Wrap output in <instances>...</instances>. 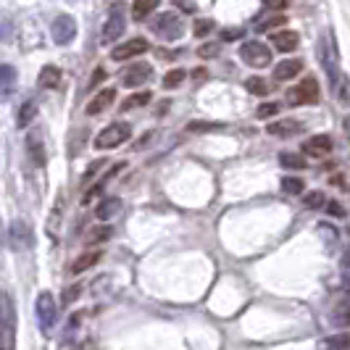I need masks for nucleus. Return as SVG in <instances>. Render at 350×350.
I'll use <instances>...</instances> for the list:
<instances>
[{
	"label": "nucleus",
	"mask_w": 350,
	"mask_h": 350,
	"mask_svg": "<svg viewBox=\"0 0 350 350\" xmlns=\"http://www.w3.org/2000/svg\"><path fill=\"white\" fill-rule=\"evenodd\" d=\"M129 137H132V126H129L126 122H113V124H108L105 129L98 132L95 148H98V150H113V148L124 145Z\"/></svg>",
	"instance_id": "nucleus-1"
},
{
	"label": "nucleus",
	"mask_w": 350,
	"mask_h": 350,
	"mask_svg": "<svg viewBox=\"0 0 350 350\" xmlns=\"http://www.w3.org/2000/svg\"><path fill=\"white\" fill-rule=\"evenodd\" d=\"M316 53H319V61H321V66H324V71H327V77H329L332 90H334L337 88V82H340V69H337V48H334V40L329 32H324V35L319 37Z\"/></svg>",
	"instance_id": "nucleus-2"
},
{
	"label": "nucleus",
	"mask_w": 350,
	"mask_h": 350,
	"mask_svg": "<svg viewBox=\"0 0 350 350\" xmlns=\"http://www.w3.org/2000/svg\"><path fill=\"white\" fill-rule=\"evenodd\" d=\"M0 306H3V314H0V342H3V350H14V340H16V316H14V303H11V295H8V293H3Z\"/></svg>",
	"instance_id": "nucleus-3"
},
{
	"label": "nucleus",
	"mask_w": 350,
	"mask_h": 350,
	"mask_svg": "<svg viewBox=\"0 0 350 350\" xmlns=\"http://www.w3.org/2000/svg\"><path fill=\"white\" fill-rule=\"evenodd\" d=\"M240 58L245 61L247 66H253V69H266V66H271V51H269V45H263L258 40H247L240 45Z\"/></svg>",
	"instance_id": "nucleus-4"
},
{
	"label": "nucleus",
	"mask_w": 350,
	"mask_h": 350,
	"mask_svg": "<svg viewBox=\"0 0 350 350\" xmlns=\"http://www.w3.org/2000/svg\"><path fill=\"white\" fill-rule=\"evenodd\" d=\"M319 95H321V90H319V82H316L314 77H306V79L298 82L295 88L287 90V100H290V105H311L319 100Z\"/></svg>",
	"instance_id": "nucleus-5"
},
{
	"label": "nucleus",
	"mask_w": 350,
	"mask_h": 350,
	"mask_svg": "<svg viewBox=\"0 0 350 350\" xmlns=\"http://www.w3.org/2000/svg\"><path fill=\"white\" fill-rule=\"evenodd\" d=\"M150 29H153V35H158L161 40H179L182 32H185V24H182V18L176 16V14H161V16L153 18V24H150Z\"/></svg>",
	"instance_id": "nucleus-6"
},
{
	"label": "nucleus",
	"mask_w": 350,
	"mask_h": 350,
	"mask_svg": "<svg viewBox=\"0 0 350 350\" xmlns=\"http://www.w3.org/2000/svg\"><path fill=\"white\" fill-rule=\"evenodd\" d=\"M150 79H153V66L145 64V61H135V64H129L119 71V82L124 88H140Z\"/></svg>",
	"instance_id": "nucleus-7"
},
{
	"label": "nucleus",
	"mask_w": 350,
	"mask_h": 350,
	"mask_svg": "<svg viewBox=\"0 0 350 350\" xmlns=\"http://www.w3.org/2000/svg\"><path fill=\"white\" fill-rule=\"evenodd\" d=\"M124 29H126V16H124L122 5H113L108 11V18L103 24V32H100V42L108 45V42H116L119 37H124Z\"/></svg>",
	"instance_id": "nucleus-8"
},
{
	"label": "nucleus",
	"mask_w": 350,
	"mask_h": 350,
	"mask_svg": "<svg viewBox=\"0 0 350 350\" xmlns=\"http://www.w3.org/2000/svg\"><path fill=\"white\" fill-rule=\"evenodd\" d=\"M51 35L55 45H64V48L71 45L74 37H77V21H74V16H69V14L55 16V21L51 24Z\"/></svg>",
	"instance_id": "nucleus-9"
},
{
	"label": "nucleus",
	"mask_w": 350,
	"mask_h": 350,
	"mask_svg": "<svg viewBox=\"0 0 350 350\" xmlns=\"http://www.w3.org/2000/svg\"><path fill=\"white\" fill-rule=\"evenodd\" d=\"M35 314H37V324L42 332H51L53 324H55V300H53L51 293H40L35 300Z\"/></svg>",
	"instance_id": "nucleus-10"
},
{
	"label": "nucleus",
	"mask_w": 350,
	"mask_h": 350,
	"mask_svg": "<svg viewBox=\"0 0 350 350\" xmlns=\"http://www.w3.org/2000/svg\"><path fill=\"white\" fill-rule=\"evenodd\" d=\"M150 51V42L145 40V37H132V40H124L122 45H116L113 51H111V58L113 61H132V58H137L142 53Z\"/></svg>",
	"instance_id": "nucleus-11"
},
{
	"label": "nucleus",
	"mask_w": 350,
	"mask_h": 350,
	"mask_svg": "<svg viewBox=\"0 0 350 350\" xmlns=\"http://www.w3.org/2000/svg\"><path fill=\"white\" fill-rule=\"evenodd\" d=\"M332 137L329 135H314L303 142V156L308 158H327L332 153Z\"/></svg>",
	"instance_id": "nucleus-12"
},
{
	"label": "nucleus",
	"mask_w": 350,
	"mask_h": 350,
	"mask_svg": "<svg viewBox=\"0 0 350 350\" xmlns=\"http://www.w3.org/2000/svg\"><path fill=\"white\" fill-rule=\"evenodd\" d=\"M8 243L14 250H29L32 247V229L27 221H14L8 229Z\"/></svg>",
	"instance_id": "nucleus-13"
},
{
	"label": "nucleus",
	"mask_w": 350,
	"mask_h": 350,
	"mask_svg": "<svg viewBox=\"0 0 350 350\" xmlns=\"http://www.w3.org/2000/svg\"><path fill=\"white\" fill-rule=\"evenodd\" d=\"M300 71H303V61L300 58H287V61H280L274 66V79L277 82H290L293 77H298Z\"/></svg>",
	"instance_id": "nucleus-14"
},
{
	"label": "nucleus",
	"mask_w": 350,
	"mask_h": 350,
	"mask_svg": "<svg viewBox=\"0 0 350 350\" xmlns=\"http://www.w3.org/2000/svg\"><path fill=\"white\" fill-rule=\"evenodd\" d=\"M266 132L274 135V137H293V135H300V132H303V124L295 122V119H282V122L269 124Z\"/></svg>",
	"instance_id": "nucleus-15"
},
{
	"label": "nucleus",
	"mask_w": 350,
	"mask_h": 350,
	"mask_svg": "<svg viewBox=\"0 0 350 350\" xmlns=\"http://www.w3.org/2000/svg\"><path fill=\"white\" fill-rule=\"evenodd\" d=\"M100 258H103V250H85V253H82V256H79V258H77V261H74V263L69 266V274H74V277H79L82 271H88V269H92V266H95V263L100 261Z\"/></svg>",
	"instance_id": "nucleus-16"
},
{
	"label": "nucleus",
	"mask_w": 350,
	"mask_h": 350,
	"mask_svg": "<svg viewBox=\"0 0 350 350\" xmlns=\"http://www.w3.org/2000/svg\"><path fill=\"white\" fill-rule=\"evenodd\" d=\"M116 100V90L113 88H105L100 90L95 98H92V103L88 105V116H98V113H103L108 105Z\"/></svg>",
	"instance_id": "nucleus-17"
},
{
	"label": "nucleus",
	"mask_w": 350,
	"mask_h": 350,
	"mask_svg": "<svg viewBox=\"0 0 350 350\" xmlns=\"http://www.w3.org/2000/svg\"><path fill=\"white\" fill-rule=\"evenodd\" d=\"M61 82H64V74H61V69H58V66L48 64V66H42V69H40V88L58 90V88H61Z\"/></svg>",
	"instance_id": "nucleus-18"
},
{
	"label": "nucleus",
	"mask_w": 350,
	"mask_h": 350,
	"mask_svg": "<svg viewBox=\"0 0 350 350\" xmlns=\"http://www.w3.org/2000/svg\"><path fill=\"white\" fill-rule=\"evenodd\" d=\"M298 42H300L298 32H274L271 35V45L280 53H293L298 48Z\"/></svg>",
	"instance_id": "nucleus-19"
},
{
	"label": "nucleus",
	"mask_w": 350,
	"mask_h": 350,
	"mask_svg": "<svg viewBox=\"0 0 350 350\" xmlns=\"http://www.w3.org/2000/svg\"><path fill=\"white\" fill-rule=\"evenodd\" d=\"M27 153H29V161H32V166H45V145L40 140V135H29L27 137Z\"/></svg>",
	"instance_id": "nucleus-20"
},
{
	"label": "nucleus",
	"mask_w": 350,
	"mask_h": 350,
	"mask_svg": "<svg viewBox=\"0 0 350 350\" xmlns=\"http://www.w3.org/2000/svg\"><path fill=\"white\" fill-rule=\"evenodd\" d=\"M319 350H350V332L329 334L319 342Z\"/></svg>",
	"instance_id": "nucleus-21"
},
{
	"label": "nucleus",
	"mask_w": 350,
	"mask_h": 350,
	"mask_svg": "<svg viewBox=\"0 0 350 350\" xmlns=\"http://www.w3.org/2000/svg\"><path fill=\"white\" fill-rule=\"evenodd\" d=\"M119 208H122V200H119V198H105V200L98 203L95 216H98L100 221H108V219H113V216L119 213Z\"/></svg>",
	"instance_id": "nucleus-22"
},
{
	"label": "nucleus",
	"mask_w": 350,
	"mask_h": 350,
	"mask_svg": "<svg viewBox=\"0 0 350 350\" xmlns=\"http://www.w3.org/2000/svg\"><path fill=\"white\" fill-rule=\"evenodd\" d=\"M124 166H126L124 161H119V163H113V166H111V172H108V174H105V176H100V179L95 182V187H92L90 193H85V198H82V203H90V200H92L95 195H100V193H103V187H105V185H108V179H111V176H116V174H119V172H122Z\"/></svg>",
	"instance_id": "nucleus-23"
},
{
	"label": "nucleus",
	"mask_w": 350,
	"mask_h": 350,
	"mask_svg": "<svg viewBox=\"0 0 350 350\" xmlns=\"http://www.w3.org/2000/svg\"><path fill=\"white\" fill-rule=\"evenodd\" d=\"M334 327H350V300H340L332 308Z\"/></svg>",
	"instance_id": "nucleus-24"
},
{
	"label": "nucleus",
	"mask_w": 350,
	"mask_h": 350,
	"mask_svg": "<svg viewBox=\"0 0 350 350\" xmlns=\"http://www.w3.org/2000/svg\"><path fill=\"white\" fill-rule=\"evenodd\" d=\"M158 3H161V0H135V5H132V16L137 18V21H145V18L158 8Z\"/></svg>",
	"instance_id": "nucleus-25"
},
{
	"label": "nucleus",
	"mask_w": 350,
	"mask_h": 350,
	"mask_svg": "<svg viewBox=\"0 0 350 350\" xmlns=\"http://www.w3.org/2000/svg\"><path fill=\"white\" fill-rule=\"evenodd\" d=\"M245 90L250 95H258V98H266L269 95V82L263 77H247L245 79Z\"/></svg>",
	"instance_id": "nucleus-26"
},
{
	"label": "nucleus",
	"mask_w": 350,
	"mask_h": 350,
	"mask_svg": "<svg viewBox=\"0 0 350 350\" xmlns=\"http://www.w3.org/2000/svg\"><path fill=\"white\" fill-rule=\"evenodd\" d=\"M280 163L290 172H300V169H306V156H300V153H280Z\"/></svg>",
	"instance_id": "nucleus-27"
},
{
	"label": "nucleus",
	"mask_w": 350,
	"mask_h": 350,
	"mask_svg": "<svg viewBox=\"0 0 350 350\" xmlns=\"http://www.w3.org/2000/svg\"><path fill=\"white\" fill-rule=\"evenodd\" d=\"M187 79V71L185 69H172V71H166V77H163V90H176L182 82Z\"/></svg>",
	"instance_id": "nucleus-28"
},
{
	"label": "nucleus",
	"mask_w": 350,
	"mask_h": 350,
	"mask_svg": "<svg viewBox=\"0 0 350 350\" xmlns=\"http://www.w3.org/2000/svg\"><path fill=\"white\" fill-rule=\"evenodd\" d=\"M150 90H140V92H135L132 98H126L124 100V105H122V111H132V108H140V105H145V103H150Z\"/></svg>",
	"instance_id": "nucleus-29"
},
{
	"label": "nucleus",
	"mask_w": 350,
	"mask_h": 350,
	"mask_svg": "<svg viewBox=\"0 0 350 350\" xmlns=\"http://www.w3.org/2000/svg\"><path fill=\"white\" fill-rule=\"evenodd\" d=\"M111 234H113V229L108 227V224L92 227V232L88 234V245H100V243H105V240H108Z\"/></svg>",
	"instance_id": "nucleus-30"
},
{
	"label": "nucleus",
	"mask_w": 350,
	"mask_h": 350,
	"mask_svg": "<svg viewBox=\"0 0 350 350\" xmlns=\"http://www.w3.org/2000/svg\"><path fill=\"white\" fill-rule=\"evenodd\" d=\"M35 113H37V105L35 100H27V103H21V111H18V126H29V122L35 119Z\"/></svg>",
	"instance_id": "nucleus-31"
},
{
	"label": "nucleus",
	"mask_w": 350,
	"mask_h": 350,
	"mask_svg": "<svg viewBox=\"0 0 350 350\" xmlns=\"http://www.w3.org/2000/svg\"><path fill=\"white\" fill-rule=\"evenodd\" d=\"M303 187H306V182L298 176H284L282 179V190L287 195H303Z\"/></svg>",
	"instance_id": "nucleus-32"
},
{
	"label": "nucleus",
	"mask_w": 350,
	"mask_h": 350,
	"mask_svg": "<svg viewBox=\"0 0 350 350\" xmlns=\"http://www.w3.org/2000/svg\"><path fill=\"white\" fill-rule=\"evenodd\" d=\"M334 92H337V100L345 105V108H350V79L348 77H340V82H337Z\"/></svg>",
	"instance_id": "nucleus-33"
},
{
	"label": "nucleus",
	"mask_w": 350,
	"mask_h": 350,
	"mask_svg": "<svg viewBox=\"0 0 350 350\" xmlns=\"http://www.w3.org/2000/svg\"><path fill=\"white\" fill-rule=\"evenodd\" d=\"M284 21H287V18L282 16V14H271L269 18L258 21V24H256V29H258V32H269V29H274V27H282Z\"/></svg>",
	"instance_id": "nucleus-34"
},
{
	"label": "nucleus",
	"mask_w": 350,
	"mask_h": 350,
	"mask_svg": "<svg viewBox=\"0 0 350 350\" xmlns=\"http://www.w3.org/2000/svg\"><path fill=\"white\" fill-rule=\"evenodd\" d=\"M303 206L308 211H319L321 206H327V198H324V193H308L303 198Z\"/></svg>",
	"instance_id": "nucleus-35"
},
{
	"label": "nucleus",
	"mask_w": 350,
	"mask_h": 350,
	"mask_svg": "<svg viewBox=\"0 0 350 350\" xmlns=\"http://www.w3.org/2000/svg\"><path fill=\"white\" fill-rule=\"evenodd\" d=\"M0 71H3V95H8L11 85L16 82V69H14L11 64H3V66H0Z\"/></svg>",
	"instance_id": "nucleus-36"
},
{
	"label": "nucleus",
	"mask_w": 350,
	"mask_h": 350,
	"mask_svg": "<svg viewBox=\"0 0 350 350\" xmlns=\"http://www.w3.org/2000/svg\"><path fill=\"white\" fill-rule=\"evenodd\" d=\"M213 18H195V27H193V32H195V37H206V35H211L213 32Z\"/></svg>",
	"instance_id": "nucleus-37"
},
{
	"label": "nucleus",
	"mask_w": 350,
	"mask_h": 350,
	"mask_svg": "<svg viewBox=\"0 0 350 350\" xmlns=\"http://www.w3.org/2000/svg\"><path fill=\"white\" fill-rule=\"evenodd\" d=\"M219 51H221V45H219V42H206V45H200V48H198V55H200V58H216Z\"/></svg>",
	"instance_id": "nucleus-38"
},
{
	"label": "nucleus",
	"mask_w": 350,
	"mask_h": 350,
	"mask_svg": "<svg viewBox=\"0 0 350 350\" xmlns=\"http://www.w3.org/2000/svg\"><path fill=\"white\" fill-rule=\"evenodd\" d=\"M277 111H280V105L277 103H263V105H258V119H271V116H277Z\"/></svg>",
	"instance_id": "nucleus-39"
},
{
	"label": "nucleus",
	"mask_w": 350,
	"mask_h": 350,
	"mask_svg": "<svg viewBox=\"0 0 350 350\" xmlns=\"http://www.w3.org/2000/svg\"><path fill=\"white\" fill-rule=\"evenodd\" d=\"M237 37H245V29H240V27H232V29H221V40H237Z\"/></svg>",
	"instance_id": "nucleus-40"
},
{
	"label": "nucleus",
	"mask_w": 350,
	"mask_h": 350,
	"mask_svg": "<svg viewBox=\"0 0 350 350\" xmlns=\"http://www.w3.org/2000/svg\"><path fill=\"white\" fill-rule=\"evenodd\" d=\"M103 166H105V161H92V163H90V169H88V174L82 176V182H90V179L98 174V172H100Z\"/></svg>",
	"instance_id": "nucleus-41"
},
{
	"label": "nucleus",
	"mask_w": 350,
	"mask_h": 350,
	"mask_svg": "<svg viewBox=\"0 0 350 350\" xmlns=\"http://www.w3.org/2000/svg\"><path fill=\"white\" fill-rule=\"evenodd\" d=\"M79 293H82V284H74V287H69V290H66V298H64V303H74V300L79 298Z\"/></svg>",
	"instance_id": "nucleus-42"
},
{
	"label": "nucleus",
	"mask_w": 350,
	"mask_h": 350,
	"mask_svg": "<svg viewBox=\"0 0 350 350\" xmlns=\"http://www.w3.org/2000/svg\"><path fill=\"white\" fill-rule=\"evenodd\" d=\"M327 211H329V216H337V219H342V216H345V208H342V206H340V203H327Z\"/></svg>",
	"instance_id": "nucleus-43"
},
{
	"label": "nucleus",
	"mask_w": 350,
	"mask_h": 350,
	"mask_svg": "<svg viewBox=\"0 0 350 350\" xmlns=\"http://www.w3.org/2000/svg\"><path fill=\"white\" fill-rule=\"evenodd\" d=\"M105 79V69H95V74H92V79L88 82V88H98L100 82Z\"/></svg>",
	"instance_id": "nucleus-44"
},
{
	"label": "nucleus",
	"mask_w": 350,
	"mask_h": 350,
	"mask_svg": "<svg viewBox=\"0 0 350 350\" xmlns=\"http://www.w3.org/2000/svg\"><path fill=\"white\" fill-rule=\"evenodd\" d=\"M187 129H190V132H211V129H216V126H213V124H206V122H195V124H190Z\"/></svg>",
	"instance_id": "nucleus-45"
},
{
	"label": "nucleus",
	"mask_w": 350,
	"mask_h": 350,
	"mask_svg": "<svg viewBox=\"0 0 350 350\" xmlns=\"http://www.w3.org/2000/svg\"><path fill=\"white\" fill-rule=\"evenodd\" d=\"M263 5L271 8V11H274V8H277V11H284V8H287V0H263Z\"/></svg>",
	"instance_id": "nucleus-46"
},
{
	"label": "nucleus",
	"mask_w": 350,
	"mask_h": 350,
	"mask_svg": "<svg viewBox=\"0 0 350 350\" xmlns=\"http://www.w3.org/2000/svg\"><path fill=\"white\" fill-rule=\"evenodd\" d=\"M176 5H179L182 11H195V3H193V0H176Z\"/></svg>",
	"instance_id": "nucleus-47"
},
{
	"label": "nucleus",
	"mask_w": 350,
	"mask_h": 350,
	"mask_svg": "<svg viewBox=\"0 0 350 350\" xmlns=\"http://www.w3.org/2000/svg\"><path fill=\"white\" fill-rule=\"evenodd\" d=\"M342 271H345V274H350V247L342 253Z\"/></svg>",
	"instance_id": "nucleus-48"
}]
</instances>
